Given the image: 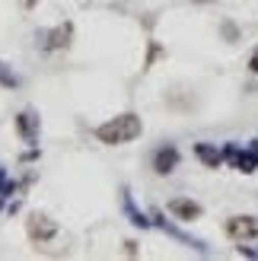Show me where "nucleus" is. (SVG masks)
Instances as JSON below:
<instances>
[{
    "label": "nucleus",
    "instance_id": "f257e3e1",
    "mask_svg": "<svg viewBox=\"0 0 258 261\" xmlns=\"http://www.w3.org/2000/svg\"><path fill=\"white\" fill-rule=\"evenodd\" d=\"M140 130H144L140 118L127 112V115H118V118L99 124V127H96V137H99L102 143H109V147H118V143H127V140L140 137Z\"/></svg>",
    "mask_w": 258,
    "mask_h": 261
},
{
    "label": "nucleus",
    "instance_id": "f03ea898",
    "mask_svg": "<svg viewBox=\"0 0 258 261\" xmlns=\"http://www.w3.org/2000/svg\"><path fill=\"white\" fill-rule=\"evenodd\" d=\"M226 236L236 239V242H249V239H255V236H258L255 217H233V220H226Z\"/></svg>",
    "mask_w": 258,
    "mask_h": 261
},
{
    "label": "nucleus",
    "instance_id": "7ed1b4c3",
    "mask_svg": "<svg viewBox=\"0 0 258 261\" xmlns=\"http://www.w3.org/2000/svg\"><path fill=\"white\" fill-rule=\"evenodd\" d=\"M223 160H229L239 172H255V166H258V156L252 150H239L236 143H226L223 147Z\"/></svg>",
    "mask_w": 258,
    "mask_h": 261
},
{
    "label": "nucleus",
    "instance_id": "20e7f679",
    "mask_svg": "<svg viewBox=\"0 0 258 261\" xmlns=\"http://www.w3.org/2000/svg\"><path fill=\"white\" fill-rule=\"evenodd\" d=\"M175 166H178V150L175 147H160L153 153V172L157 175H169Z\"/></svg>",
    "mask_w": 258,
    "mask_h": 261
},
{
    "label": "nucleus",
    "instance_id": "39448f33",
    "mask_svg": "<svg viewBox=\"0 0 258 261\" xmlns=\"http://www.w3.org/2000/svg\"><path fill=\"white\" fill-rule=\"evenodd\" d=\"M169 214H175L178 220L191 223V220H198V217H201V204L188 201V198H172V201H169Z\"/></svg>",
    "mask_w": 258,
    "mask_h": 261
},
{
    "label": "nucleus",
    "instance_id": "423d86ee",
    "mask_svg": "<svg viewBox=\"0 0 258 261\" xmlns=\"http://www.w3.org/2000/svg\"><path fill=\"white\" fill-rule=\"evenodd\" d=\"M16 130H19V137L25 143H35L38 140V118H35V112H22L16 118Z\"/></svg>",
    "mask_w": 258,
    "mask_h": 261
},
{
    "label": "nucleus",
    "instance_id": "0eeeda50",
    "mask_svg": "<svg viewBox=\"0 0 258 261\" xmlns=\"http://www.w3.org/2000/svg\"><path fill=\"white\" fill-rule=\"evenodd\" d=\"M55 232H58V226L51 223L48 217H32V220H29V236H32V239L48 242L51 236H55Z\"/></svg>",
    "mask_w": 258,
    "mask_h": 261
},
{
    "label": "nucleus",
    "instance_id": "6e6552de",
    "mask_svg": "<svg viewBox=\"0 0 258 261\" xmlns=\"http://www.w3.org/2000/svg\"><path fill=\"white\" fill-rule=\"evenodd\" d=\"M195 156L208 166V169H217L223 166V150H217L214 143H195Z\"/></svg>",
    "mask_w": 258,
    "mask_h": 261
},
{
    "label": "nucleus",
    "instance_id": "1a4fd4ad",
    "mask_svg": "<svg viewBox=\"0 0 258 261\" xmlns=\"http://www.w3.org/2000/svg\"><path fill=\"white\" fill-rule=\"evenodd\" d=\"M45 38H51V42H45V48H64V45H67V38H70V25H61V29L48 32Z\"/></svg>",
    "mask_w": 258,
    "mask_h": 261
},
{
    "label": "nucleus",
    "instance_id": "9d476101",
    "mask_svg": "<svg viewBox=\"0 0 258 261\" xmlns=\"http://www.w3.org/2000/svg\"><path fill=\"white\" fill-rule=\"evenodd\" d=\"M124 207H127V214H131V223H134V226H150V220H147L144 214H137V211H134L131 198H124Z\"/></svg>",
    "mask_w": 258,
    "mask_h": 261
},
{
    "label": "nucleus",
    "instance_id": "9b49d317",
    "mask_svg": "<svg viewBox=\"0 0 258 261\" xmlns=\"http://www.w3.org/2000/svg\"><path fill=\"white\" fill-rule=\"evenodd\" d=\"M16 76H13L10 70H7V64H0V86H7V89H16Z\"/></svg>",
    "mask_w": 258,
    "mask_h": 261
},
{
    "label": "nucleus",
    "instance_id": "f8f14e48",
    "mask_svg": "<svg viewBox=\"0 0 258 261\" xmlns=\"http://www.w3.org/2000/svg\"><path fill=\"white\" fill-rule=\"evenodd\" d=\"M249 70H252V73H258V48L252 51V58H249Z\"/></svg>",
    "mask_w": 258,
    "mask_h": 261
},
{
    "label": "nucleus",
    "instance_id": "ddd939ff",
    "mask_svg": "<svg viewBox=\"0 0 258 261\" xmlns=\"http://www.w3.org/2000/svg\"><path fill=\"white\" fill-rule=\"evenodd\" d=\"M249 150H252V153L258 156V140H252V143H249Z\"/></svg>",
    "mask_w": 258,
    "mask_h": 261
},
{
    "label": "nucleus",
    "instance_id": "4468645a",
    "mask_svg": "<svg viewBox=\"0 0 258 261\" xmlns=\"http://www.w3.org/2000/svg\"><path fill=\"white\" fill-rule=\"evenodd\" d=\"M25 4H29V7H35V0H25Z\"/></svg>",
    "mask_w": 258,
    "mask_h": 261
}]
</instances>
